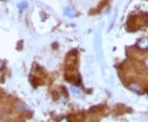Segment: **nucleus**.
I'll list each match as a JSON object with an SVG mask.
<instances>
[{"label":"nucleus","mask_w":148,"mask_h":122,"mask_svg":"<svg viewBox=\"0 0 148 122\" xmlns=\"http://www.w3.org/2000/svg\"><path fill=\"white\" fill-rule=\"evenodd\" d=\"M137 46L141 49H146L148 48V39L147 38H143L141 39L137 43Z\"/></svg>","instance_id":"nucleus-1"},{"label":"nucleus","mask_w":148,"mask_h":122,"mask_svg":"<svg viewBox=\"0 0 148 122\" xmlns=\"http://www.w3.org/2000/svg\"><path fill=\"white\" fill-rule=\"evenodd\" d=\"M64 14L68 17H71V18H73V17L76 16V12H74L72 8H70V7H67V8L64 10Z\"/></svg>","instance_id":"nucleus-2"},{"label":"nucleus","mask_w":148,"mask_h":122,"mask_svg":"<svg viewBox=\"0 0 148 122\" xmlns=\"http://www.w3.org/2000/svg\"><path fill=\"white\" fill-rule=\"evenodd\" d=\"M129 87L132 90L135 91V92H140L141 91V88H140V87L137 84H132V85H130Z\"/></svg>","instance_id":"nucleus-3"},{"label":"nucleus","mask_w":148,"mask_h":122,"mask_svg":"<svg viewBox=\"0 0 148 122\" xmlns=\"http://www.w3.org/2000/svg\"><path fill=\"white\" fill-rule=\"evenodd\" d=\"M71 91H72V93H73V94H75V95H77L80 93V91H79V89L77 88H75V87H72L71 88Z\"/></svg>","instance_id":"nucleus-4"},{"label":"nucleus","mask_w":148,"mask_h":122,"mask_svg":"<svg viewBox=\"0 0 148 122\" xmlns=\"http://www.w3.org/2000/svg\"><path fill=\"white\" fill-rule=\"evenodd\" d=\"M145 64L147 65V67H148V58H147L146 61H145Z\"/></svg>","instance_id":"nucleus-5"}]
</instances>
